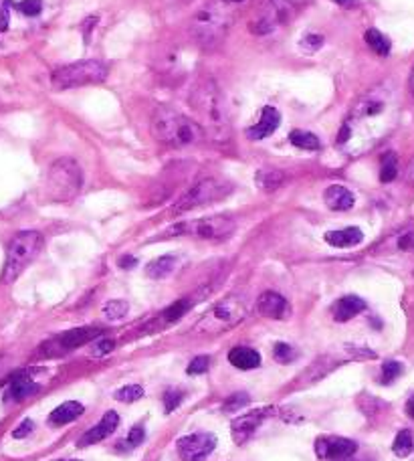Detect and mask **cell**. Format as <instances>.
Listing matches in <instances>:
<instances>
[{
  "instance_id": "14",
  "label": "cell",
  "mask_w": 414,
  "mask_h": 461,
  "mask_svg": "<svg viewBox=\"0 0 414 461\" xmlns=\"http://www.w3.org/2000/svg\"><path fill=\"white\" fill-rule=\"evenodd\" d=\"M117 425H120L117 413H115V411H108V413L101 417L99 423L95 425V427H91L90 431H85V433L81 435V439L77 441V445H79V447H90V445L104 441L106 437H109V435L117 429Z\"/></svg>"
},
{
  "instance_id": "22",
  "label": "cell",
  "mask_w": 414,
  "mask_h": 461,
  "mask_svg": "<svg viewBox=\"0 0 414 461\" xmlns=\"http://www.w3.org/2000/svg\"><path fill=\"white\" fill-rule=\"evenodd\" d=\"M229 362L241 370H252L261 367V354L249 346H236L229 352Z\"/></svg>"
},
{
  "instance_id": "19",
  "label": "cell",
  "mask_w": 414,
  "mask_h": 461,
  "mask_svg": "<svg viewBox=\"0 0 414 461\" xmlns=\"http://www.w3.org/2000/svg\"><path fill=\"white\" fill-rule=\"evenodd\" d=\"M364 310H366V302L362 297H358V295H343V297H340L334 304L331 314H334L336 322H348V320H352L354 315H358Z\"/></svg>"
},
{
  "instance_id": "45",
  "label": "cell",
  "mask_w": 414,
  "mask_h": 461,
  "mask_svg": "<svg viewBox=\"0 0 414 461\" xmlns=\"http://www.w3.org/2000/svg\"><path fill=\"white\" fill-rule=\"evenodd\" d=\"M400 249H404V251H408V249H414V237H413V235H404V237L400 239Z\"/></svg>"
},
{
  "instance_id": "17",
  "label": "cell",
  "mask_w": 414,
  "mask_h": 461,
  "mask_svg": "<svg viewBox=\"0 0 414 461\" xmlns=\"http://www.w3.org/2000/svg\"><path fill=\"white\" fill-rule=\"evenodd\" d=\"M281 124V113L275 110V108H263L261 111V120L247 129V138L249 140H263V138H269L271 134H275V129L279 128Z\"/></svg>"
},
{
  "instance_id": "10",
  "label": "cell",
  "mask_w": 414,
  "mask_h": 461,
  "mask_svg": "<svg viewBox=\"0 0 414 461\" xmlns=\"http://www.w3.org/2000/svg\"><path fill=\"white\" fill-rule=\"evenodd\" d=\"M291 17H293V4L289 0H265L259 17L251 24L252 33L267 35L275 27L289 22Z\"/></svg>"
},
{
  "instance_id": "11",
  "label": "cell",
  "mask_w": 414,
  "mask_h": 461,
  "mask_svg": "<svg viewBox=\"0 0 414 461\" xmlns=\"http://www.w3.org/2000/svg\"><path fill=\"white\" fill-rule=\"evenodd\" d=\"M245 302L241 297H227L222 299L220 304H216L213 308V312L208 314V318H204V326L210 328V326H216V328H227V326H233L236 322H241L245 318Z\"/></svg>"
},
{
  "instance_id": "44",
  "label": "cell",
  "mask_w": 414,
  "mask_h": 461,
  "mask_svg": "<svg viewBox=\"0 0 414 461\" xmlns=\"http://www.w3.org/2000/svg\"><path fill=\"white\" fill-rule=\"evenodd\" d=\"M33 429H35V423L31 421V419H24L22 423L18 425L17 429L13 431V437L15 439H24L27 435H31L33 433Z\"/></svg>"
},
{
  "instance_id": "34",
  "label": "cell",
  "mask_w": 414,
  "mask_h": 461,
  "mask_svg": "<svg viewBox=\"0 0 414 461\" xmlns=\"http://www.w3.org/2000/svg\"><path fill=\"white\" fill-rule=\"evenodd\" d=\"M145 437V431L142 425H136V427H131V431H129V435H127V439L124 441H120V449H134V447H138V445H142Z\"/></svg>"
},
{
  "instance_id": "36",
  "label": "cell",
  "mask_w": 414,
  "mask_h": 461,
  "mask_svg": "<svg viewBox=\"0 0 414 461\" xmlns=\"http://www.w3.org/2000/svg\"><path fill=\"white\" fill-rule=\"evenodd\" d=\"M273 356H275V360H277V362L287 364V362H291V360L295 358V350H293L289 344L279 342V344H275V348H273Z\"/></svg>"
},
{
  "instance_id": "35",
  "label": "cell",
  "mask_w": 414,
  "mask_h": 461,
  "mask_svg": "<svg viewBox=\"0 0 414 461\" xmlns=\"http://www.w3.org/2000/svg\"><path fill=\"white\" fill-rule=\"evenodd\" d=\"M188 308H190V302H188V299H180V302H176L174 306H170L162 315L166 318V322H176V320H180L182 315L186 314Z\"/></svg>"
},
{
  "instance_id": "47",
  "label": "cell",
  "mask_w": 414,
  "mask_h": 461,
  "mask_svg": "<svg viewBox=\"0 0 414 461\" xmlns=\"http://www.w3.org/2000/svg\"><path fill=\"white\" fill-rule=\"evenodd\" d=\"M406 413H408L411 419H414V397H411L408 403H406Z\"/></svg>"
},
{
  "instance_id": "5",
  "label": "cell",
  "mask_w": 414,
  "mask_h": 461,
  "mask_svg": "<svg viewBox=\"0 0 414 461\" xmlns=\"http://www.w3.org/2000/svg\"><path fill=\"white\" fill-rule=\"evenodd\" d=\"M43 247V237L36 231H20L17 233L6 251V261L2 269V283H13L38 255Z\"/></svg>"
},
{
  "instance_id": "15",
  "label": "cell",
  "mask_w": 414,
  "mask_h": 461,
  "mask_svg": "<svg viewBox=\"0 0 414 461\" xmlns=\"http://www.w3.org/2000/svg\"><path fill=\"white\" fill-rule=\"evenodd\" d=\"M257 310L259 314L265 318H273V320H285L289 315V304L283 295L275 294V292H265L259 295L257 299Z\"/></svg>"
},
{
  "instance_id": "43",
  "label": "cell",
  "mask_w": 414,
  "mask_h": 461,
  "mask_svg": "<svg viewBox=\"0 0 414 461\" xmlns=\"http://www.w3.org/2000/svg\"><path fill=\"white\" fill-rule=\"evenodd\" d=\"M301 49H306V51H317L322 45H324V37H320V35H307V37L301 38Z\"/></svg>"
},
{
  "instance_id": "26",
  "label": "cell",
  "mask_w": 414,
  "mask_h": 461,
  "mask_svg": "<svg viewBox=\"0 0 414 461\" xmlns=\"http://www.w3.org/2000/svg\"><path fill=\"white\" fill-rule=\"evenodd\" d=\"M289 142L295 148H301V150H320L322 148V142L315 134L311 132H304V129H293L289 134Z\"/></svg>"
},
{
  "instance_id": "1",
  "label": "cell",
  "mask_w": 414,
  "mask_h": 461,
  "mask_svg": "<svg viewBox=\"0 0 414 461\" xmlns=\"http://www.w3.org/2000/svg\"><path fill=\"white\" fill-rule=\"evenodd\" d=\"M398 118L397 93L384 85L364 93L343 122L338 144L342 148H368L384 136Z\"/></svg>"
},
{
  "instance_id": "32",
  "label": "cell",
  "mask_w": 414,
  "mask_h": 461,
  "mask_svg": "<svg viewBox=\"0 0 414 461\" xmlns=\"http://www.w3.org/2000/svg\"><path fill=\"white\" fill-rule=\"evenodd\" d=\"M129 312V306L124 299H111L104 306V315L109 320H122Z\"/></svg>"
},
{
  "instance_id": "46",
  "label": "cell",
  "mask_w": 414,
  "mask_h": 461,
  "mask_svg": "<svg viewBox=\"0 0 414 461\" xmlns=\"http://www.w3.org/2000/svg\"><path fill=\"white\" fill-rule=\"evenodd\" d=\"M120 265H122V267H126V269H129V267H134V265H136V259L134 257L120 259Z\"/></svg>"
},
{
  "instance_id": "25",
  "label": "cell",
  "mask_w": 414,
  "mask_h": 461,
  "mask_svg": "<svg viewBox=\"0 0 414 461\" xmlns=\"http://www.w3.org/2000/svg\"><path fill=\"white\" fill-rule=\"evenodd\" d=\"M36 390H41V387L36 385L35 381H31V378H15V381L10 383L8 395H10L15 401H24V399H29L31 395H35Z\"/></svg>"
},
{
  "instance_id": "7",
  "label": "cell",
  "mask_w": 414,
  "mask_h": 461,
  "mask_svg": "<svg viewBox=\"0 0 414 461\" xmlns=\"http://www.w3.org/2000/svg\"><path fill=\"white\" fill-rule=\"evenodd\" d=\"M83 174L73 158H59L49 172V188L53 201H71L81 190Z\"/></svg>"
},
{
  "instance_id": "42",
  "label": "cell",
  "mask_w": 414,
  "mask_h": 461,
  "mask_svg": "<svg viewBox=\"0 0 414 461\" xmlns=\"http://www.w3.org/2000/svg\"><path fill=\"white\" fill-rule=\"evenodd\" d=\"M10 0H0V33H4L8 29V20H10Z\"/></svg>"
},
{
  "instance_id": "2",
  "label": "cell",
  "mask_w": 414,
  "mask_h": 461,
  "mask_svg": "<svg viewBox=\"0 0 414 461\" xmlns=\"http://www.w3.org/2000/svg\"><path fill=\"white\" fill-rule=\"evenodd\" d=\"M190 106L197 111V122L204 132L216 142H227L231 136V122L222 93L210 77H202L194 83L190 92Z\"/></svg>"
},
{
  "instance_id": "31",
  "label": "cell",
  "mask_w": 414,
  "mask_h": 461,
  "mask_svg": "<svg viewBox=\"0 0 414 461\" xmlns=\"http://www.w3.org/2000/svg\"><path fill=\"white\" fill-rule=\"evenodd\" d=\"M400 374H402V364L397 362V360H386V362L382 364L380 383H382V385H392Z\"/></svg>"
},
{
  "instance_id": "24",
  "label": "cell",
  "mask_w": 414,
  "mask_h": 461,
  "mask_svg": "<svg viewBox=\"0 0 414 461\" xmlns=\"http://www.w3.org/2000/svg\"><path fill=\"white\" fill-rule=\"evenodd\" d=\"M174 267H176V257L174 255H162V257L148 263L145 274L152 279H164V277H168L174 271Z\"/></svg>"
},
{
  "instance_id": "9",
  "label": "cell",
  "mask_w": 414,
  "mask_h": 461,
  "mask_svg": "<svg viewBox=\"0 0 414 461\" xmlns=\"http://www.w3.org/2000/svg\"><path fill=\"white\" fill-rule=\"evenodd\" d=\"M229 186L218 183V180H213V178H206V180H200L194 186H190V190H186L180 197V201L174 204L172 213L174 215H180V213H186L190 208H197V206H202V204H210L222 199L227 194Z\"/></svg>"
},
{
  "instance_id": "33",
  "label": "cell",
  "mask_w": 414,
  "mask_h": 461,
  "mask_svg": "<svg viewBox=\"0 0 414 461\" xmlns=\"http://www.w3.org/2000/svg\"><path fill=\"white\" fill-rule=\"evenodd\" d=\"M144 397V388L140 387V385H127V387L120 388L117 392H115V399L120 401V403H136V401H140Z\"/></svg>"
},
{
  "instance_id": "6",
  "label": "cell",
  "mask_w": 414,
  "mask_h": 461,
  "mask_svg": "<svg viewBox=\"0 0 414 461\" xmlns=\"http://www.w3.org/2000/svg\"><path fill=\"white\" fill-rule=\"evenodd\" d=\"M108 77V67L101 61H77L59 67L51 77V83L57 92H65L73 87H83L101 83Z\"/></svg>"
},
{
  "instance_id": "50",
  "label": "cell",
  "mask_w": 414,
  "mask_h": 461,
  "mask_svg": "<svg viewBox=\"0 0 414 461\" xmlns=\"http://www.w3.org/2000/svg\"><path fill=\"white\" fill-rule=\"evenodd\" d=\"M411 87H413V93H414V71H413V77H411Z\"/></svg>"
},
{
  "instance_id": "49",
  "label": "cell",
  "mask_w": 414,
  "mask_h": 461,
  "mask_svg": "<svg viewBox=\"0 0 414 461\" xmlns=\"http://www.w3.org/2000/svg\"><path fill=\"white\" fill-rule=\"evenodd\" d=\"M408 178H411V180L414 183V162L411 164V170H408Z\"/></svg>"
},
{
  "instance_id": "39",
  "label": "cell",
  "mask_w": 414,
  "mask_h": 461,
  "mask_svg": "<svg viewBox=\"0 0 414 461\" xmlns=\"http://www.w3.org/2000/svg\"><path fill=\"white\" fill-rule=\"evenodd\" d=\"M210 367V358L208 356H197L190 364H188V369L186 372L188 374H204L206 370Z\"/></svg>"
},
{
  "instance_id": "20",
  "label": "cell",
  "mask_w": 414,
  "mask_h": 461,
  "mask_svg": "<svg viewBox=\"0 0 414 461\" xmlns=\"http://www.w3.org/2000/svg\"><path fill=\"white\" fill-rule=\"evenodd\" d=\"M324 203L331 211H350L354 206V203H356V199H354L352 190H348L345 186L334 185L325 188Z\"/></svg>"
},
{
  "instance_id": "16",
  "label": "cell",
  "mask_w": 414,
  "mask_h": 461,
  "mask_svg": "<svg viewBox=\"0 0 414 461\" xmlns=\"http://www.w3.org/2000/svg\"><path fill=\"white\" fill-rule=\"evenodd\" d=\"M267 417V411H255V413H247V415H241L238 419L233 421V439L234 443H245L252 433L259 429V425L263 423V419Z\"/></svg>"
},
{
  "instance_id": "41",
  "label": "cell",
  "mask_w": 414,
  "mask_h": 461,
  "mask_svg": "<svg viewBox=\"0 0 414 461\" xmlns=\"http://www.w3.org/2000/svg\"><path fill=\"white\" fill-rule=\"evenodd\" d=\"M182 403V390H168L166 395H164V406H166V411L168 413H172L176 406Z\"/></svg>"
},
{
  "instance_id": "12",
  "label": "cell",
  "mask_w": 414,
  "mask_h": 461,
  "mask_svg": "<svg viewBox=\"0 0 414 461\" xmlns=\"http://www.w3.org/2000/svg\"><path fill=\"white\" fill-rule=\"evenodd\" d=\"M216 437L213 433H192L178 439V453L184 461H206L215 451Z\"/></svg>"
},
{
  "instance_id": "48",
  "label": "cell",
  "mask_w": 414,
  "mask_h": 461,
  "mask_svg": "<svg viewBox=\"0 0 414 461\" xmlns=\"http://www.w3.org/2000/svg\"><path fill=\"white\" fill-rule=\"evenodd\" d=\"M338 4H342V6H352V4H356L358 0H336Z\"/></svg>"
},
{
  "instance_id": "38",
  "label": "cell",
  "mask_w": 414,
  "mask_h": 461,
  "mask_svg": "<svg viewBox=\"0 0 414 461\" xmlns=\"http://www.w3.org/2000/svg\"><path fill=\"white\" fill-rule=\"evenodd\" d=\"M245 405H249V395H247V392H236V395L229 397V399L224 401L222 409H224V411H238L241 406Z\"/></svg>"
},
{
  "instance_id": "18",
  "label": "cell",
  "mask_w": 414,
  "mask_h": 461,
  "mask_svg": "<svg viewBox=\"0 0 414 461\" xmlns=\"http://www.w3.org/2000/svg\"><path fill=\"white\" fill-rule=\"evenodd\" d=\"M99 330H91V328H81V330H71V332L63 334V336H59V338H55L51 340L49 344H47V348H57L55 354H59V352H67L71 350V348H77V346H81V344H85L90 338L93 336H97Z\"/></svg>"
},
{
  "instance_id": "37",
  "label": "cell",
  "mask_w": 414,
  "mask_h": 461,
  "mask_svg": "<svg viewBox=\"0 0 414 461\" xmlns=\"http://www.w3.org/2000/svg\"><path fill=\"white\" fill-rule=\"evenodd\" d=\"M18 10H20L24 17H36V15H41V10H43V0H22V2L18 4Z\"/></svg>"
},
{
  "instance_id": "3",
  "label": "cell",
  "mask_w": 414,
  "mask_h": 461,
  "mask_svg": "<svg viewBox=\"0 0 414 461\" xmlns=\"http://www.w3.org/2000/svg\"><path fill=\"white\" fill-rule=\"evenodd\" d=\"M247 0H210L192 19V35L202 47L218 45L233 24L234 10Z\"/></svg>"
},
{
  "instance_id": "8",
  "label": "cell",
  "mask_w": 414,
  "mask_h": 461,
  "mask_svg": "<svg viewBox=\"0 0 414 461\" xmlns=\"http://www.w3.org/2000/svg\"><path fill=\"white\" fill-rule=\"evenodd\" d=\"M234 221L231 217H208L192 222H182L174 227L170 233L174 235H190L204 241H222L229 239L234 233Z\"/></svg>"
},
{
  "instance_id": "29",
  "label": "cell",
  "mask_w": 414,
  "mask_h": 461,
  "mask_svg": "<svg viewBox=\"0 0 414 461\" xmlns=\"http://www.w3.org/2000/svg\"><path fill=\"white\" fill-rule=\"evenodd\" d=\"M392 451L398 458H408L414 451V439L413 433L408 429H402L397 435V439L392 443Z\"/></svg>"
},
{
  "instance_id": "23",
  "label": "cell",
  "mask_w": 414,
  "mask_h": 461,
  "mask_svg": "<svg viewBox=\"0 0 414 461\" xmlns=\"http://www.w3.org/2000/svg\"><path fill=\"white\" fill-rule=\"evenodd\" d=\"M83 405L81 403H77V401H67V403H63V405H59L55 409L53 413H51V417H49V421L53 425H67L75 421V419H79L81 415H83Z\"/></svg>"
},
{
  "instance_id": "27",
  "label": "cell",
  "mask_w": 414,
  "mask_h": 461,
  "mask_svg": "<svg viewBox=\"0 0 414 461\" xmlns=\"http://www.w3.org/2000/svg\"><path fill=\"white\" fill-rule=\"evenodd\" d=\"M366 43H368V47L374 51V53H378V55H388L390 53V38L386 37V35H382L378 29H370V31H366Z\"/></svg>"
},
{
  "instance_id": "30",
  "label": "cell",
  "mask_w": 414,
  "mask_h": 461,
  "mask_svg": "<svg viewBox=\"0 0 414 461\" xmlns=\"http://www.w3.org/2000/svg\"><path fill=\"white\" fill-rule=\"evenodd\" d=\"M398 176V158L394 152H386L382 156V166H380V180L382 183H392Z\"/></svg>"
},
{
  "instance_id": "4",
  "label": "cell",
  "mask_w": 414,
  "mask_h": 461,
  "mask_svg": "<svg viewBox=\"0 0 414 461\" xmlns=\"http://www.w3.org/2000/svg\"><path fill=\"white\" fill-rule=\"evenodd\" d=\"M152 134L166 146L188 148L204 140V132L197 120L172 108H158L152 115Z\"/></svg>"
},
{
  "instance_id": "40",
  "label": "cell",
  "mask_w": 414,
  "mask_h": 461,
  "mask_svg": "<svg viewBox=\"0 0 414 461\" xmlns=\"http://www.w3.org/2000/svg\"><path fill=\"white\" fill-rule=\"evenodd\" d=\"M113 346H115V342H113V340H109V338H101V340L93 342V346H91V354H93V356H106V354H109V352L113 350Z\"/></svg>"
},
{
  "instance_id": "51",
  "label": "cell",
  "mask_w": 414,
  "mask_h": 461,
  "mask_svg": "<svg viewBox=\"0 0 414 461\" xmlns=\"http://www.w3.org/2000/svg\"><path fill=\"white\" fill-rule=\"evenodd\" d=\"M61 461H79V460H61Z\"/></svg>"
},
{
  "instance_id": "13",
  "label": "cell",
  "mask_w": 414,
  "mask_h": 461,
  "mask_svg": "<svg viewBox=\"0 0 414 461\" xmlns=\"http://www.w3.org/2000/svg\"><path fill=\"white\" fill-rule=\"evenodd\" d=\"M358 451V445L345 437H320L315 441V455L324 461L350 460Z\"/></svg>"
},
{
  "instance_id": "21",
  "label": "cell",
  "mask_w": 414,
  "mask_h": 461,
  "mask_svg": "<svg viewBox=\"0 0 414 461\" xmlns=\"http://www.w3.org/2000/svg\"><path fill=\"white\" fill-rule=\"evenodd\" d=\"M325 243L331 247H340V249H348V247H356L364 241V233L358 227H348V229H340V231H329L325 233Z\"/></svg>"
},
{
  "instance_id": "52",
  "label": "cell",
  "mask_w": 414,
  "mask_h": 461,
  "mask_svg": "<svg viewBox=\"0 0 414 461\" xmlns=\"http://www.w3.org/2000/svg\"><path fill=\"white\" fill-rule=\"evenodd\" d=\"M289 2H293V0H289Z\"/></svg>"
},
{
  "instance_id": "28",
  "label": "cell",
  "mask_w": 414,
  "mask_h": 461,
  "mask_svg": "<svg viewBox=\"0 0 414 461\" xmlns=\"http://www.w3.org/2000/svg\"><path fill=\"white\" fill-rule=\"evenodd\" d=\"M285 180V174L281 170H275V168H267V170H261L257 174V185L261 186L263 190H275L283 185Z\"/></svg>"
}]
</instances>
